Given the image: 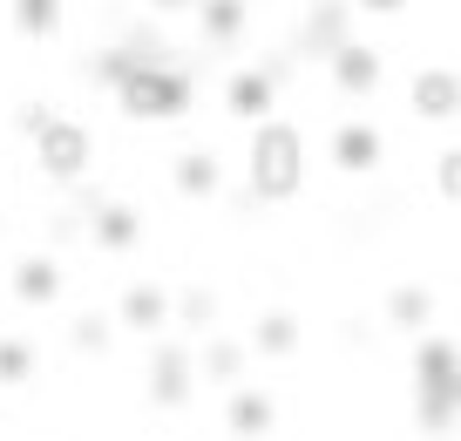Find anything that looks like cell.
<instances>
[{
  "label": "cell",
  "mask_w": 461,
  "mask_h": 441,
  "mask_svg": "<svg viewBox=\"0 0 461 441\" xmlns=\"http://www.w3.org/2000/svg\"><path fill=\"white\" fill-rule=\"evenodd\" d=\"M407 109H414V123H461V69H447V61H420L414 75H407Z\"/></svg>",
  "instance_id": "8992f818"
},
{
  "label": "cell",
  "mask_w": 461,
  "mask_h": 441,
  "mask_svg": "<svg viewBox=\"0 0 461 441\" xmlns=\"http://www.w3.org/2000/svg\"><path fill=\"white\" fill-rule=\"evenodd\" d=\"M305 170H312V157H305V129L292 123V115L251 123V136H245V190H251V204H292L305 190Z\"/></svg>",
  "instance_id": "6da1fadb"
},
{
  "label": "cell",
  "mask_w": 461,
  "mask_h": 441,
  "mask_svg": "<svg viewBox=\"0 0 461 441\" xmlns=\"http://www.w3.org/2000/svg\"><path fill=\"white\" fill-rule=\"evenodd\" d=\"M157 441H184V435H157Z\"/></svg>",
  "instance_id": "484cf974"
},
{
  "label": "cell",
  "mask_w": 461,
  "mask_h": 441,
  "mask_svg": "<svg viewBox=\"0 0 461 441\" xmlns=\"http://www.w3.org/2000/svg\"><path fill=\"white\" fill-rule=\"evenodd\" d=\"M28 373H34V346L7 333V340H0V387H21Z\"/></svg>",
  "instance_id": "44dd1931"
},
{
  "label": "cell",
  "mask_w": 461,
  "mask_h": 441,
  "mask_svg": "<svg viewBox=\"0 0 461 441\" xmlns=\"http://www.w3.org/2000/svg\"><path fill=\"white\" fill-rule=\"evenodd\" d=\"M88 217H95V225H88L95 252H136V244H143V217H136V204H115V198H102Z\"/></svg>",
  "instance_id": "4fadbf2b"
},
{
  "label": "cell",
  "mask_w": 461,
  "mask_h": 441,
  "mask_svg": "<svg viewBox=\"0 0 461 441\" xmlns=\"http://www.w3.org/2000/svg\"><path fill=\"white\" fill-rule=\"evenodd\" d=\"M68 340H75V354H102V346H109V319L102 313H82L68 326Z\"/></svg>",
  "instance_id": "cb8c5ba5"
},
{
  "label": "cell",
  "mask_w": 461,
  "mask_h": 441,
  "mask_svg": "<svg viewBox=\"0 0 461 441\" xmlns=\"http://www.w3.org/2000/svg\"><path fill=\"white\" fill-rule=\"evenodd\" d=\"M387 326L393 333H428L434 326V292H428V285H414V279L393 285V292H387Z\"/></svg>",
  "instance_id": "d6986e66"
},
{
  "label": "cell",
  "mask_w": 461,
  "mask_h": 441,
  "mask_svg": "<svg viewBox=\"0 0 461 441\" xmlns=\"http://www.w3.org/2000/svg\"><path fill=\"white\" fill-rule=\"evenodd\" d=\"M245 346L258 360H292V354H299V313H285V306L258 313V319H251V333H245Z\"/></svg>",
  "instance_id": "9a60e30c"
},
{
  "label": "cell",
  "mask_w": 461,
  "mask_h": 441,
  "mask_svg": "<svg viewBox=\"0 0 461 441\" xmlns=\"http://www.w3.org/2000/svg\"><path fill=\"white\" fill-rule=\"evenodd\" d=\"M326 75H332V88H339V96L360 102V96H374V88L387 82V55H380L374 41H346L339 55L326 61Z\"/></svg>",
  "instance_id": "30bf717a"
},
{
  "label": "cell",
  "mask_w": 461,
  "mask_h": 441,
  "mask_svg": "<svg viewBox=\"0 0 461 441\" xmlns=\"http://www.w3.org/2000/svg\"><path fill=\"white\" fill-rule=\"evenodd\" d=\"M34 163H41V177H55V184H82V177L95 170V136H88V123L48 115V123L34 129Z\"/></svg>",
  "instance_id": "277c9868"
},
{
  "label": "cell",
  "mask_w": 461,
  "mask_h": 441,
  "mask_svg": "<svg viewBox=\"0 0 461 441\" xmlns=\"http://www.w3.org/2000/svg\"><path fill=\"white\" fill-rule=\"evenodd\" d=\"M14 299L21 306H55L61 299V258H48V252H28L14 265Z\"/></svg>",
  "instance_id": "e0dca14e"
},
{
  "label": "cell",
  "mask_w": 461,
  "mask_h": 441,
  "mask_svg": "<svg viewBox=\"0 0 461 441\" xmlns=\"http://www.w3.org/2000/svg\"><path fill=\"white\" fill-rule=\"evenodd\" d=\"M353 21H360L353 0H312L305 21H299V55L305 61H332L346 41H353Z\"/></svg>",
  "instance_id": "ba28073f"
},
{
  "label": "cell",
  "mask_w": 461,
  "mask_h": 441,
  "mask_svg": "<svg viewBox=\"0 0 461 441\" xmlns=\"http://www.w3.org/2000/svg\"><path fill=\"white\" fill-rule=\"evenodd\" d=\"M170 184H176V198H217V184H224L217 150H184V157L170 163Z\"/></svg>",
  "instance_id": "ac0fdd59"
},
{
  "label": "cell",
  "mask_w": 461,
  "mask_h": 441,
  "mask_svg": "<svg viewBox=\"0 0 461 441\" xmlns=\"http://www.w3.org/2000/svg\"><path fill=\"white\" fill-rule=\"evenodd\" d=\"M326 157H332V170H346V177H374L380 163H387V136H380L366 115H346V123H332Z\"/></svg>",
  "instance_id": "9c48e42d"
},
{
  "label": "cell",
  "mask_w": 461,
  "mask_h": 441,
  "mask_svg": "<svg viewBox=\"0 0 461 441\" xmlns=\"http://www.w3.org/2000/svg\"><path fill=\"white\" fill-rule=\"evenodd\" d=\"M285 61H245V69H230L224 82V115H238V123H272L278 115V88H285Z\"/></svg>",
  "instance_id": "5b68a950"
},
{
  "label": "cell",
  "mask_w": 461,
  "mask_h": 441,
  "mask_svg": "<svg viewBox=\"0 0 461 441\" xmlns=\"http://www.w3.org/2000/svg\"><path fill=\"white\" fill-rule=\"evenodd\" d=\"M190 102H197V82L163 55H143L115 82V109L130 115V123H176V115H190Z\"/></svg>",
  "instance_id": "3957f363"
},
{
  "label": "cell",
  "mask_w": 461,
  "mask_h": 441,
  "mask_svg": "<svg viewBox=\"0 0 461 441\" xmlns=\"http://www.w3.org/2000/svg\"><path fill=\"white\" fill-rule=\"evenodd\" d=\"M245 360H251L245 340H230V333H203V346H197V381L245 387Z\"/></svg>",
  "instance_id": "5bb4252c"
},
{
  "label": "cell",
  "mask_w": 461,
  "mask_h": 441,
  "mask_svg": "<svg viewBox=\"0 0 461 441\" xmlns=\"http://www.w3.org/2000/svg\"><path fill=\"white\" fill-rule=\"evenodd\" d=\"M251 28V0H197V34L211 48H238Z\"/></svg>",
  "instance_id": "2e32d148"
},
{
  "label": "cell",
  "mask_w": 461,
  "mask_h": 441,
  "mask_svg": "<svg viewBox=\"0 0 461 441\" xmlns=\"http://www.w3.org/2000/svg\"><path fill=\"white\" fill-rule=\"evenodd\" d=\"M14 28L34 34V41H48V34L61 28V0H14Z\"/></svg>",
  "instance_id": "ffe728a7"
},
{
  "label": "cell",
  "mask_w": 461,
  "mask_h": 441,
  "mask_svg": "<svg viewBox=\"0 0 461 441\" xmlns=\"http://www.w3.org/2000/svg\"><path fill=\"white\" fill-rule=\"evenodd\" d=\"M115 319H122V333H170L176 306H170V292H163V285L136 279L130 292H122V306H115Z\"/></svg>",
  "instance_id": "7c38bea8"
},
{
  "label": "cell",
  "mask_w": 461,
  "mask_h": 441,
  "mask_svg": "<svg viewBox=\"0 0 461 441\" xmlns=\"http://www.w3.org/2000/svg\"><path fill=\"white\" fill-rule=\"evenodd\" d=\"M190 387H197V346L170 340V333L149 340V400L157 408H184Z\"/></svg>",
  "instance_id": "52a82bcc"
},
{
  "label": "cell",
  "mask_w": 461,
  "mask_h": 441,
  "mask_svg": "<svg viewBox=\"0 0 461 441\" xmlns=\"http://www.w3.org/2000/svg\"><path fill=\"white\" fill-rule=\"evenodd\" d=\"M176 319H184L190 333H203V326L217 319V299L203 292V285H190V292H176Z\"/></svg>",
  "instance_id": "603a6c76"
},
{
  "label": "cell",
  "mask_w": 461,
  "mask_h": 441,
  "mask_svg": "<svg viewBox=\"0 0 461 441\" xmlns=\"http://www.w3.org/2000/svg\"><path fill=\"white\" fill-rule=\"evenodd\" d=\"M353 7H360V14H374V21H401L414 0H353Z\"/></svg>",
  "instance_id": "d4e9b609"
},
{
  "label": "cell",
  "mask_w": 461,
  "mask_h": 441,
  "mask_svg": "<svg viewBox=\"0 0 461 441\" xmlns=\"http://www.w3.org/2000/svg\"><path fill=\"white\" fill-rule=\"evenodd\" d=\"M414 421L428 435H455L461 427V346L447 333L414 340Z\"/></svg>",
  "instance_id": "7a4b0ae2"
},
{
  "label": "cell",
  "mask_w": 461,
  "mask_h": 441,
  "mask_svg": "<svg viewBox=\"0 0 461 441\" xmlns=\"http://www.w3.org/2000/svg\"><path fill=\"white\" fill-rule=\"evenodd\" d=\"M434 198L441 204H461V142H447L434 157Z\"/></svg>",
  "instance_id": "7402d4cb"
},
{
  "label": "cell",
  "mask_w": 461,
  "mask_h": 441,
  "mask_svg": "<svg viewBox=\"0 0 461 441\" xmlns=\"http://www.w3.org/2000/svg\"><path fill=\"white\" fill-rule=\"evenodd\" d=\"M224 427H230V441H265L278 427V400L265 394V387H230L224 394Z\"/></svg>",
  "instance_id": "8fae6325"
}]
</instances>
